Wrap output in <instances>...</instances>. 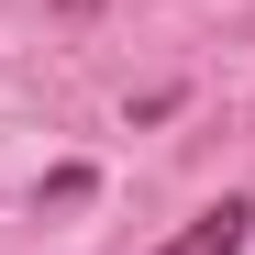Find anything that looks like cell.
<instances>
[{"label": "cell", "mask_w": 255, "mask_h": 255, "mask_svg": "<svg viewBox=\"0 0 255 255\" xmlns=\"http://www.w3.org/2000/svg\"><path fill=\"white\" fill-rule=\"evenodd\" d=\"M244 233H255V200H211L189 233H166L155 255H244Z\"/></svg>", "instance_id": "obj_1"}]
</instances>
